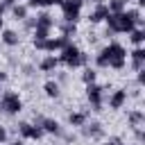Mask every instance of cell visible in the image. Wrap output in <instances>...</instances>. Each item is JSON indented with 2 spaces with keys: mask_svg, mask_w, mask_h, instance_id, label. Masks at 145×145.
Returning a JSON list of instances; mask_svg holds the SVG:
<instances>
[{
  "mask_svg": "<svg viewBox=\"0 0 145 145\" xmlns=\"http://www.w3.org/2000/svg\"><path fill=\"white\" fill-rule=\"evenodd\" d=\"M0 109H2L5 113H9V116L18 113V111L23 109V102H20L18 93H14V91H5V93L0 95Z\"/></svg>",
  "mask_w": 145,
  "mask_h": 145,
  "instance_id": "cell-4",
  "label": "cell"
},
{
  "mask_svg": "<svg viewBox=\"0 0 145 145\" xmlns=\"http://www.w3.org/2000/svg\"><path fill=\"white\" fill-rule=\"evenodd\" d=\"M129 41H131L136 48H140V45L145 43V32H143V29H138V27H136V29H131V32H129Z\"/></svg>",
  "mask_w": 145,
  "mask_h": 145,
  "instance_id": "cell-18",
  "label": "cell"
},
{
  "mask_svg": "<svg viewBox=\"0 0 145 145\" xmlns=\"http://www.w3.org/2000/svg\"><path fill=\"white\" fill-rule=\"evenodd\" d=\"M36 18V27H43V29H50L52 25H54V18L48 14V11H41L39 16H34Z\"/></svg>",
  "mask_w": 145,
  "mask_h": 145,
  "instance_id": "cell-15",
  "label": "cell"
},
{
  "mask_svg": "<svg viewBox=\"0 0 145 145\" xmlns=\"http://www.w3.org/2000/svg\"><path fill=\"white\" fill-rule=\"evenodd\" d=\"M106 25H109V32L111 34H118V32H122V34H129L131 29H136V23L122 11V14H109L106 16Z\"/></svg>",
  "mask_w": 145,
  "mask_h": 145,
  "instance_id": "cell-3",
  "label": "cell"
},
{
  "mask_svg": "<svg viewBox=\"0 0 145 145\" xmlns=\"http://www.w3.org/2000/svg\"><path fill=\"white\" fill-rule=\"evenodd\" d=\"M95 66H97V68H109V61H106V57H104L102 52H97V57H95Z\"/></svg>",
  "mask_w": 145,
  "mask_h": 145,
  "instance_id": "cell-27",
  "label": "cell"
},
{
  "mask_svg": "<svg viewBox=\"0 0 145 145\" xmlns=\"http://www.w3.org/2000/svg\"><path fill=\"white\" fill-rule=\"evenodd\" d=\"M88 2H93V5H100V2H102V0H88Z\"/></svg>",
  "mask_w": 145,
  "mask_h": 145,
  "instance_id": "cell-36",
  "label": "cell"
},
{
  "mask_svg": "<svg viewBox=\"0 0 145 145\" xmlns=\"http://www.w3.org/2000/svg\"><path fill=\"white\" fill-rule=\"evenodd\" d=\"M106 145H125V143H122L120 138H109V143H106Z\"/></svg>",
  "mask_w": 145,
  "mask_h": 145,
  "instance_id": "cell-30",
  "label": "cell"
},
{
  "mask_svg": "<svg viewBox=\"0 0 145 145\" xmlns=\"http://www.w3.org/2000/svg\"><path fill=\"white\" fill-rule=\"evenodd\" d=\"M86 97H88V102L93 104V109L100 111V106H102V97H104V88L97 86V84H86Z\"/></svg>",
  "mask_w": 145,
  "mask_h": 145,
  "instance_id": "cell-6",
  "label": "cell"
},
{
  "mask_svg": "<svg viewBox=\"0 0 145 145\" xmlns=\"http://www.w3.org/2000/svg\"><path fill=\"white\" fill-rule=\"evenodd\" d=\"M61 63H66L68 68H77V66H88V54L82 52L77 45H66L59 50V57H57Z\"/></svg>",
  "mask_w": 145,
  "mask_h": 145,
  "instance_id": "cell-1",
  "label": "cell"
},
{
  "mask_svg": "<svg viewBox=\"0 0 145 145\" xmlns=\"http://www.w3.org/2000/svg\"><path fill=\"white\" fill-rule=\"evenodd\" d=\"M127 120H129V125L136 129V127H140V125L145 122V113H143L140 109H134V111H129V113H127Z\"/></svg>",
  "mask_w": 145,
  "mask_h": 145,
  "instance_id": "cell-14",
  "label": "cell"
},
{
  "mask_svg": "<svg viewBox=\"0 0 145 145\" xmlns=\"http://www.w3.org/2000/svg\"><path fill=\"white\" fill-rule=\"evenodd\" d=\"M2 43L14 48V45H18V43H20V36H18L14 29H2Z\"/></svg>",
  "mask_w": 145,
  "mask_h": 145,
  "instance_id": "cell-16",
  "label": "cell"
},
{
  "mask_svg": "<svg viewBox=\"0 0 145 145\" xmlns=\"http://www.w3.org/2000/svg\"><path fill=\"white\" fill-rule=\"evenodd\" d=\"M57 63H59V59H57L54 54H48V57H43V59H41L39 70H43V72H52V70L57 68Z\"/></svg>",
  "mask_w": 145,
  "mask_h": 145,
  "instance_id": "cell-13",
  "label": "cell"
},
{
  "mask_svg": "<svg viewBox=\"0 0 145 145\" xmlns=\"http://www.w3.org/2000/svg\"><path fill=\"white\" fill-rule=\"evenodd\" d=\"M43 91H45V95H48V97H59V84H57V82H52V79L43 84Z\"/></svg>",
  "mask_w": 145,
  "mask_h": 145,
  "instance_id": "cell-20",
  "label": "cell"
},
{
  "mask_svg": "<svg viewBox=\"0 0 145 145\" xmlns=\"http://www.w3.org/2000/svg\"><path fill=\"white\" fill-rule=\"evenodd\" d=\"M23 25H25L27 32H34V27H36V18H29V16H27V18L23 20Z\"/></svg>",
  "mask_w": 145,
  "mask_h": 145,
  "instance_id": "cell-28",
  "label": "cell"
},
{
  "mask_svg": "<svg viewBox=\"0 0 145 145\" xmlns=\"http://www.w3.org/2000/svg\"><path fill=\"white\" fill-rule=\"evenodd\" d=\"M9 145H23V138H16V140H11Z\"/></svg>",
  "mask_w": 145,
  "mask_h": 145,
  "instance_id": "cell-33",
  "label": "cell"
},
{
  "mask_svg": "<svg viewBox=\"0 0 145 145\" xmlns=\"http://www.w3.org/2000/svg\"><path fill=\"white\" fill-rule=\"evenodd\" d=\"M84 129V136H88V138H102L104 136V129H102V125L100 122H84L82 125Z\"/></svg>",
  "mask_w": 145,
  "mask_h": 145,
  "instance_id": "cell-7",
  "label": "cell"
},
{
  "mask_svg": "<svg viewBox=\"0 0 145 145\" xmlns=\"http://www.w3.org/2000/svg\"><path fill=\"white\" fill-rule=\"evenodd\" d=\"M43 134H45V131H43L41 127H36V125H32V127H29V138L39 140V138H43Z\"/></svg>",
  "mask_w": 145,
  "mask_h": 145,
  "instance_id": "cell-25",
  "label": "cell"
},
{
  "mask_svg": "<svg viewBox=\"0 0 145 145\" xmlns=\"http://www.w3.org/2000/svg\"><path fill=\"white\" fill-rule=\"evenodd\" d=\"M39 127H41L43 131H48V134H54V136H59V134H61V127H59V122H57V120H52V118H41Z\"/></svg>",
  "mask_w": 145,
  "mask_h": 145,
  "instance_id": "cell-9",
  "label": "cell"
},
{
  "mask_svg": "<svg viewBox=\"0 0 145 145\" xmlns=\"http://www.w3.org/2000/svg\"><path fill=\"white\" fill-rule=\"evenodd\" d=\"M29 122H20L18 125V134H20V138H29Z\"/></svg>",
  "mask_w": 145,
  "mask_h": 145,
  "instance_id": "cell-26",
  "label": "cell"
},
{
  "mask_svg": "<svg viewBox=\"0 0 145 145\" xmlns=\"http://www.w3.org/2000/svg\"><path fill=\"white\" fill-rule=\"evenodd\" d=\"M27 9H29L27 5H20V2H18V5L11 7V14H14L16 20H25V18H27Z\"/></svg>",
  "mask_w": 145,
  "mask_h": 145,
  "instance_id": "cell-19",
  "label": "cell"
},
{
  "mask_svg": "<svg viewBox=\"0 0 145 145\" xmlns=\"http://www.w3.org/2000/svg\"><path fill=\"white\" fill-rule=\"evenodd\" d=\"M2 14H5V5L0 2V18H2Z\"/></svg>",
  "mask_w": 145,
  "mask_h": 145,
  "instance_id": "cell-34",
  "label": "cell"
},
{
  "mask_svg": "<svg viewBox=\"0 0 145 145\" xmlns=\"http://www.w3.org/2000/svg\"><path fill=\"white\" fill-rule=\"evenodd\" d=\"M0 29H5V23H2V18H0Z\"/></svg>",
  "mask_w": 145,
  "mask_h": 145,
  "instance_id": "cell-37",
  "label": "cell"
},
{
  "mask_svg": "<svg viewBox=\"0 0 145 145\" xmlns=\"http://www.w3.org/2000/svg\"><path fill=\"white\" fill-rule=\"evenodd\" d=\"M136 2H138V5H143V2H145V0H136Z\"/></svg>",
  "mask_w": 145,
  "mask_h": 145,
  "instance_id": "cell-38",
  "label": "cell"
},
{
  "mask_svg": "<svg viewBox=\"0 0 145 145\" xmlns=\"http://www.w3.org/2000/svg\"><path fill=\"white\" fill-rule=\"evenodd\" d=\"M5 140H7V129L0 127V143H5Z\"/></svg>",
  "mask_w": 145,
  "mask_h": 145,
  "instance_id": "cell-29",
  "label": "cell"
},
{
  "mask_svg": "<svg viewBox=\"0 0 145 145\" xmlns=\"http://www.w3.org/2000/svg\"><path fill=\"white\" fill-rule=\"evenodd\" d=\"M95 77H97V72H95V68H91V66H86V68H84V72H82V79H84L86 84H95Z\"/></svg>",
  "mask_w": 145,
  "mask_h": 145,
  "instance_id": "cell-21",
  "label": "cell"
},
{
  "mask_svg": "<svg viewBox=\"0 0 145 145\" xmlns=\"http://www.w3.org/2000/svg\"><path fill=\"white\" fill-rule=\"evenodd\" d=\"M138 84H145V70H138Z\"/></svg>",
  "mask_w": 145,
  "mask_h": 145,
  "instance_id": "cell-31",
  "label": "cell"
},
{
  "mask_svg": "<svg viewBox=\"0 0 145 145\" xmlns=\"http://www.w3.org/2000/svg\"><path fill=\"white\" fill-rule=\"evenodd\" d=\"M106 9H109V14H122L127 9V0H109Z\"/></svg>",
  "mask_w": 145,
  "mask_h": 145,
  "instance_id": "cell-17",
  "label": "cell"
},
{
  "mask_svg": "<svg viewBox=\"0 0 145 145\" xmlns=\"http://www.w3.org/2000/svg\"><path fill=\"white\" fill-rule=\"evenodd\" d=\"M106 16H109V9H106L104 2H100V5H95V9L91 11L88 20H91V23H102V20H106Z\"/></svg>",
  "mask_w": 145,
  "mask_h": 145,
  "instance_id": "cell-8",
  "label": "cell"
},
{
  "mask_svg": "<svg viewBox=\"0 0 145 145\" xmlns=\"http://www.w3.org/2000/svg\"><path fill=\"white\" fill-rule=\"evenodd\" d=\"M86 118H88V111H72V113H68V125L70 127H82L86 122Z\"/></svg>",
  "mask_w": 145,
  "mask_h": 145,
  "instance_id": "cell-12",
  "label": "cell"
},
{
  "mask_svg": "<svg viewBox=\"0 0 145 145\" xmlns=\"http://www.w3.org/2000/svg\"><path fill=\"white\" fill-rule=\"evenodd\" d=\"M82 5L84 0H61V11H63V20L68 23H77L79 18V11H82Z\"/></svg>",
  "mask_w": 145,
  "mask_h": 145,
  "instance_id": "cell-5",
  "label": "cell"
},
{
  "mask_svg": "<svg viewBox=\"0 0 145 145\" xmlns=\"http://www.w3.org/2000/svg\"><path fill=\"white\" fill-rule=\"evenodd\" d=\"M125 102H127V91H122V88L120 91H113L111 97H109V106L111 109H120Z\"/></svg>",
  "mask_w": 145,
  "mask_h": 145,
  "instance_id": "cell-10",
  "label": "cell"
},
{
  "mask_svg": "<svg viewBox=\"0 0 145 145\" xmlns=\"http://www.w3.org/2000/svg\"><path fill=\"white\" fill-rule=\"evenodd\" d=\"M61 5V0H27V7H52Z\"/></svg>",
  "mask_w": 145,
  "mask_h": 145,
  "instance_id": "cell-22",
  "label": "cell"
},
{
  "mask_svg": "<svg viewBox=\"0 0 145 145\" xmlns=\"http://www.w3.org/2000/svg\"><path fill=\"white\" fill-rule=\"evenodd\" d=\"M102 54L106 57L109 68H113V70H122L125 63H127V50H125L120 43H116V41H111V43L102 50Z\"/></svg>",
  "mask_w": 145,
  "mask_h": 145,
  "instance_id": "cell-2",
  "label": "cell"
},
{
  "mask_svg": "<svg viewBox=\"0 0 145 145\" xmlns=\"http://www.w3.org/2000/svg\"><path fill=\"white\" fill-rule=\"evenodd\" d=\"M45 39H50V29L34 27V39H32V41H45Z\"/></svg>",
  "mask_w": 145,
  "mask_h": 145,
  "instance_id": "cell-23",
  "label": "cell"
},
{
  "mask_svg": "<svg viewBox=\"0 0 145 145\" xmlns=\"http://www.w3.org/2000/svg\"><path fill=\"white\" fill-rule=\"evenodd\" d=\"M7 79V72H0V82H5Z\"/></svg>",
  "mask_w": 145,
  "mask_h": 145,
  "instance_id": "cell-35",
  "label": "cell"
},
{
  "mask_svg": "<svg viewBox=\"0 0 145 145\" xmlns=\"http://www.w3.org/2000/svg\"><path fill=\"white\" fill-rule=\"evenodd\" d=\"M143 63H145V50L143 48H136L131 52V68L138 72V70H143Z\"/></svg>",
  "mask_w": 145,
  "mask_h": 145,
  "instance_id": "cell-11",
  "label": "cell"
},
{
  "mask_svg": "<svg viewBox=\"0 0 145 145\" xmlns=\"http://www.w3.org/2000/svg\"><path fill=\"white\" fill-rule=\"evenodd\" d=\"M75 32H77V25L63 20V25H61V34H63V36H70V34H75Z\"/></svg>",
  "mask_w": 145,
  "mask_h": 145,
  "instance_id": "cell-24",
  "label": "cell"
},
{
  "mask_svg": "<svg viewBox=\"0 0 145 145\" xmlns=\"http://www.w3.org/2000/svg\"><path fill=\"white\" fill-rule=\"evenodd\" d=\"M2 5L5 7H14V5H18V0H2Z\"/></svg>",
  "mask_w": 145,
  "mask_h": 145,
  "instance_id": "cell-32",
  "label": "cell"
}]
</instances>
